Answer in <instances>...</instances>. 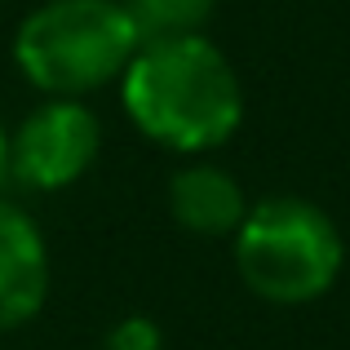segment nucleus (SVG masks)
Listing matches in <instances>:
<instances>
[{"instance_id": "f257e3e1", "label": "nucleus", "mask_w": 350, "mask_h": 350, "mask_svg": "<svg viewBox=\"0 0 350 350\" xmlns=\"http://www.w3.org/2000/svg\"><path fill=\"white\" fill-rule=\"evenodd\" d=\"M120 98L151 142L182 155L231 142L244 120V89L231 58L200 31L142 40L120 76Z\"/></svg>"}, {"instance_id": "f03ea898", "label": "nucleus", "mask_w": 350, "mask_h": 350, "mask_svg": "<svg viewBox=\"0 0 350 350\" xmlns=\"http://www.w3.org/2000/svg\"><path fill=\"white\" fill-rule=\"evenodd\" d=\"M142 49L124 0H44L14 36V62L49 98H80L124 76Z\"/></svg>"}, {"instance_id": "7ed1b4c3", "label": "nucleus", "mask_w": 350, "mask_h": 350, "mask_svg": "<svg viewBox=\"0 0 350 350\" xmlns=\"http://www.w3.org/2000/svg\"><path fill=\"white\" fill-rule=\"evenodd\" d=\"M346 244L337 222L301 196H266L235 226V271L271 306H306L337 284Z\"/></svg>"}, {"instance_id": "20e7f679", "label": "nucleus", "mask_w": 350, "mask_h": 350, "mask_svg": "<svg viewBox=\"0 0 350 350\" xmlns=\"http://www.w3.org/2000/svg\"><path fill=\"white\" fill-rule=\"evenodd\" d=\"M103 124L80 98H49L9 137V178L31 191H62L98 160Z\"/></svg>"}, {"instance_id": "39448f33", "label": "nucleus", "mask_w": 350, "mask_h": 350, "mask_svg": "<svg viewBox=\"0 0 350 350\" xmlns=\"http://www.w3.org/2000/svg\"><path fill=\"white\" fill-rule=\"evenodd\" d=\"M49 297V248L18 204L0 200V333L23 328Z\"/></svg>"}, {"instance_id": "423d86ee", "label": "nucleus", "mask_w": 350, "mask_h": 350, "mask_svg": "<svg viewBox=\"0 0 350 350\" xmlns=\"http://www.w3.org/2000/svg\"><path fill=\"white\" fill-rule=\"evenodd\" d=\"M169 213L178 217L182 231L217 239V235H235V226L248 213V200L244 187L226 169L200 160L169 178Z\"/></svg>"}, {"instance_id": "0eeeda50", "label": "nucleus", "mask_w": 350, "mask_h": 350, "mask_svg": "<svg viewBox=\"0 0 350 350\" xmlns=\"http://www.w3.org/2000/svg\"><path fill=\"white\" fill-rule=\"evenodd\" d=\"M133 14L142 40H160V36H196L213 18L217 0H124Z\"/></svg>"}, {"instance_id": "6e6552de", "label": "nucleus", "mask_w": 350, "mask_h": 350, "mask_svg": "<svg viewBox=\"0 0 350 350\" xmlns=\"http://www.w3.org/2000/svg\"><path fill=\"white\" fill-rule=\"evenodd\" d=\"M107 350H164V333L146 315H124L107 333Z\"/></svg>"}, {"instance_id": "1a4fd4ad", "label": "nucleus", "mask_w": 350, "mask_h": 350, "mask_svg": "<svg viewBox=\"0 0 350 350\" xmlns=\"http://www.w3.org/2000/svg\"><path fill=\"white\" fill-rule=\"evenodd\" d=\"M9 182V133H5V124H0V187Z\"/></svg>"}]
</instances>
